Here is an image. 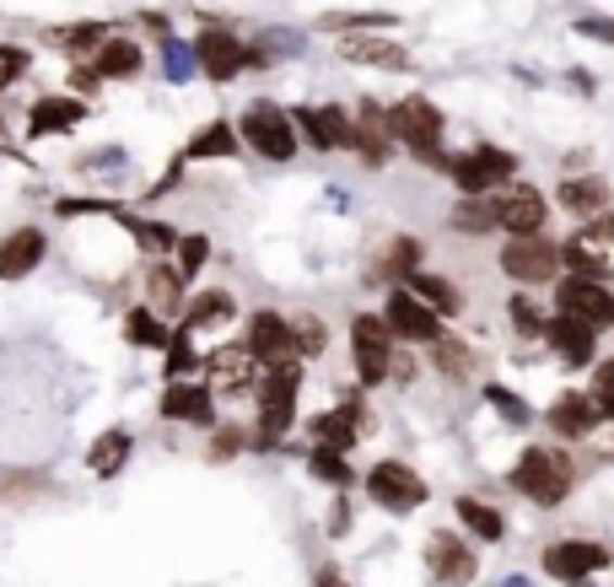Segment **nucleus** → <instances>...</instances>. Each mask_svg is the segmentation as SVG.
<instances>
[{
  "mask_svg": "<svg viewBox=\"0 0 614 587\" xmlns=\"http://www.w3.org/2000/svg\"><path fill=\"white\" fill-rule=\"evenodd\" d=\"M555 307L566 312V318H583V323H593V329H614V292L604 281H577V276H566L561 286H555Z\"/></svg>",
  "mask_w": 614,
  "mask_h": 587,
  "instance_id": "ddd939ff",
  "label": "nucleus"
},
{
  "mask_svg": "<svg viewBox=\"0 0 614 587\" xmlns=\"http://www.w3.org/2000/svg\"><path fill=\"white\" fill-rule=\"evenodd\" d=\"M167 383H178L183 372H194L200 367V356H194V345H189V334H167Z\"/></svg>",
  "mask_w": 614,
  "mask_h": 587,
  "instance_id": "de8ad7c7",
  "label": "nucleus"
},
{
  "mask_svg": "<svg viewBox=\"0 0 614 587\" xmlns=\"http://www.w3.org/2000/svg\"><path fill=\"white\" fill-rule=\"evenodd\" d=\"M103 38H108V22H71V27H54L49 33V43L65 49V54H92Z\"/></svg>",
  "mask_w": 614,
  "mask_h": 587,
  "instance_id": "e433bc0d",
  "label": "nucleus"
},
{
  "mask_svg": "<svg viewBox=\"0 0 614 587\" xmlns=\"http://www.w3.org/2000/svg\"><path fill=\"white\" fill-rule=\"evenodd\" d=\"M593 410H599V421H614V361H599V372H593Z\"/></svg>",
  "mask_w": 614,
  "mask_h": 587,
  "instance_id": "09e8293b",
  "label": "nucleus"
},
{
  "mask_svg": "<svg viewBox=\"0 0 614 587\" xmlns=\"http://www.w3.org/2000/svg\"><path fill=\"white\" fill-rule=\"evenodd\" d=\"M507 312H512V329H517L523 340H539V334H545V307H539L528 292L512 296V302H507Z\"/></svg>",
  "mask_w": 614,
  "mask_h": 587,
  "instance_id": "37998d69",
  "label": "nucleus"
},
{
  "mask_svg": "<svg viewBox=\"0 0 614 587\" xmlns=\"http://www.w3.org/2000/svg\"><path fill=\"white\" fill-rule=\"evenodd\" d=\"M421 254H426V243L421 238H394L388 248H383V259L367 270V281H378V286H405L410 276H415V265H421Z\"/></svg>",
  "mask_w": 614,
  "mask_h": 587,
  "instance_id": "393cba45",
  "label": "nucleus"
},
{
  "mask_svg": "<svg viewBox=\"0 0 614 587\" xmlns=\"http://www.w3.org/2000/svg\"><path fill=\"white\" fill-rule=\"evenodd\" d=\"M292 340H297V356H323V350H329V329H323V318H312V312H297V318H292Z\"/></svg>",
  "mask_w": 614,
  "mask_h": 587,
  "instance_id": "c03bdc74",
  "label": "nucleus"
},
{
  "mask_svg": "<svg viewBox=\"0 0 614 587\" xmlns=\"http://www.w3.org/2000/svg\"><path fill=\"white\" fill-rule=\"evenodd\" d=\"M125 340H130L136 350H162V345H167V318H156L146 302L130 307V318H125Z\"/></svg>",
  "mask_w": 614,
  "mask_h": 587,
  "instance_id": "c9c22d12",
  "label": "nucleus"
},
{
  "mask_svg": "<svg viewBox=\"0 0 614 587\" xmlns=\"http://www.w3.org/2000/svg\"><path fill=\"white\" fill-rule=\"evenodd\" d=\"M183 276L172 270V265H162L156 259L152 270H146V307H152L156 318H172V312H183Z\"/></svg>",
  "mask_w": 614,
  "mask_h": 587,
  "instance_id": "c756f323",
  "label": "nucleus"
},
{
  "mask_svg": "<svg viewBox=\"0 0 614 587\" xmlns=\"http://www.w3.org/2000/svg\"><path fill=\"white\" fill-rule=\"evenodd\" d=\"M604 566H610V550L593 545V539H561V545L545 550V572L572 587H588V577L604 572Z\"/></svg>",
  "mask_w": 614,
  "mask_h": 587,
  "instance_id": "f8f14e48",
  "label": "nucleus"
},
{
  "mask_svg": "<svg viewBox=\"0 0 614 587\" xmlns=\"http://www.w3.org/2000/svg\"><path fill=\"white\" fill-rule=\"evenodd\" d=\"M340 60L372 65V71H410V54L399 38H340Z\"/></svg>",
  "mask_w": 614,
  "mask_h": 587,
  "instance_id": "5701e85b",
  "label": "nucleus"
},
{
  "mask_svg": "<svg viewBox=\"0 0 614 587\" xmlns=\"http://www.w3.org/2000/svg\"><path fill=\"white\" fill-rule=\"evenodd\" d=\"M259 361L248 356V345H216L210 356H205V388L210 394H248L259 378Z\"/></svg>",
  "mask_w": 614,
  "mask_h": 587,
  "instance_id": "dca6fc26",
  "label": "nucleus"
},
{
  "mask_svg": "<svg viewBox=\"0 0 614 587\" xmlns=\"http://www.w3.org/2000/svg\"><path fill=\"white\" fill-rule=\"evenodd\" d=\"M545 426H550L561 442H583V437L599 432V410H593V399H588L583 388H566V394L545 410Z\"/></svg>",
  "mask_w": 614,
  "mask_h": 587,
  "instance_id": "6ab92c4d",
  "label": "nucleus"
},
{
  "mask_svg": "<svg viewBox=\"0 0 614 587\" xmlns=\"http://www.w3.org/2000/svg\"><path fill=\"white\" fill-rule=\"evenodd\" d=\"M92 54H98V60H92V71H98L103 81H125V76H136V71L146 65L141 43H136V38H114V33H108Z\"/></svg>",
  "mask_w": 614,
  "mask_h": 587,
  "instance_id": "bb28decb",
  "label": "nucleus"
},
{
  "mask_svg": "<svg viewBox=\"0 0 614 587\" xmlns=\"http://www.w3.org/2000/svg\"><path fill=\"white\" fill-rule=\"evenodd\" d=\"M254 394H259V447H276V442L292 432V421H297V394H303V372L297 367H276V372H265L259 383H254Z\"/></svg>",
  "mask_w": 614,
  "mask_h": 587,
  "instance_id": "7ed1b4c3",
  "label": "nucleus"
},
{
  "mask_svg": "<svg viewBox=\"0 0 614 587\" xmlns=\"http://www.w3.org/2000/svg\"><path fill=\"white\" fill-rule=\"evenodd\" d=\"M43 254H49V238H43L38 227H16V232H5V238H0V281H22V276H33V270L43 265Z\"/></svg>",
  "mask_w": 614,
  "mask_h": 587,
  "instance_id": "4be33fe9",
  "label": "nucleus"
},
{
  "mask_svg": "<svg viewBox=\"0 0 614 587\" xmlns=\"http://www.w3.org/2000/svg\"><path fill=\"white\" fill-rule=\"evenodd\" d=\"M555 248H561V270H566V276H577V281H604V286H610V259L599 254V243L566 238V243H555Z\"/></svg>",
  "mask_w": 614,
  "mask_h": 587,
  "instance_id": "7c9ffc66",
  "label": "nucleus"
},
{
  "mask_svg": "<svg viewBox=\"0 0 614 587\" xmlns=\"http://www.w3.org/2000/svg\"><path fill=\"white\" fill-rule=\"evenodd\" d=\"M388 378H394V383H415V356H405V350L394 345V361H388Z\"/></svg>",
  "mask_w": 614,
  "mask_h": 587,
  "instance_id": "bf43d9fd",
  "label": "nucleus"
},
{
  "mask_svg": "<svg viewBox=\"0 0 614 587\" xmlns=\"http://www.w3.org/2000/svg\"><path fill=\"white\" fill-rule=\"evenodd\" d=\"M119 205L114 200H60L54 216H114Z\"/></svg>",
  "mask_w": 614,
  "mask_h": 587,
  "instance_id": "603ef678",
  "label": "nucleus"
},
{
  "mask_svg": "<svg viewBox=\"0 0 614 587\" xmlns=\"http://www.w3.org/2000/svg\"><path fill=\"white\" fill-rule=\"evenodd\" d=\"M555 200H561V210H572L577 221H588V216L610 210V183H604L599 173H572V178L555 189Z\"/></svg>",
  "mask_w": 614,
  "mask_h": 587,
  "instance_id": "b1692460",
  "label": "nucleus"
},
{
  "mask_svg": "<svg viewBox=\"0 0 614 587\" xmlns=\"http://www.w3.org/2000/svg\"><path fill=\"white\" fill-rule=\"evenodd\" d=\"M367 496H372L378 507H388V512H410V507L426 501V480H421L410 463L383 458V463L367 469Z\"/></svg>",
  "mask_w": 614,
  "mask_h": 587,
  "instance_id": "0eeeda50",
  "label": "nucleus"
},
{
  "mask_svg": "<svg viewBox=\"0 0 614 587\" xmlns=\"http://www.w3.org/2000/svg\"><path fill=\"white\" fill-rule=\"evenodd\" d=\"M394 22H399L394 11H334V16H323L329 33H372V27H394Z\"/></svg>",
  "mask_w": 614,
  "mask_h": 587,
  "instance_id": "ea45409f",
  "label": "nucleus"
},
{
  "mask_svg": "<svg viewBox=\"0 0 614 587\" xmlns=\"http://www.w3.org/2000/svg\"><path fill=\"white\" fill-rule=\"evenodd\" d=\"M292 125L303 130L318 151H345L356 146V119L340 103H312V109H292Z\"/></svg>",
  "mask_w": 614,
  "mask_h": 587,
  "instance_id": "9b49d317",
  "label": "nucleus"
},
{
  "mask_svg": "<svg viewBox=\"0 0 614 587\" xmlns=\"http://www.w3.org/2000/svg\"><path fill=\"white\" fill-rule=\"evenodd\" d=\"M356 156L378 173V167H388V151H394V130H388V109H378L372 98L356 109Z\"/></svg>",
  "mask_w": 614,
  "mask_h": 587,
  "instance_id": "aec40b11",
  "label": "nucleus"
},
{
  "mask_svg": "<svg viewBox=\"0 0 614 587\" xmlns=\"http://www.w3.org/2000/svg\"><path fill=\"white\" fill-rule=\"evenodd\" d=\"M248 356L265 367V372H276V367H297V340H292V318H281V312H254L248 318Z\"/></svg>",
  "mask_w": 614,
  "mask_h": 587,
  "instance_id": "6e6552de",
  "label": "nucleus"
},
{
  "mask_svg": "<svg viewBox=\"0 0 614 587\" xmlns=\"http://www.w3.org/2000/svg\"><path fill=\"white\" fill-rule=\"evenodd\" d=\"M162 71H167V81H189L194 76V49L183 38H162Z\"/></svg>",
  "mask_w": 614,
  "mask_h": 587,
  "instance_id": "49530a36",
  "label": "nucleus"
},
{
  "mask_svg": "<svg viewBox=\"0 0 614 587\" xmlns=\"http://www.w3.org/2000/svg\"><path fill=\"white\" fill-rule=\"evenodd\" d=\"M216 156H238V130H232V119H210V125L189 141V162H216Z\"/></svg>",
  "mask_w": 614,
  "mask_h": 587,
  "instance_id": "72a5a7b5",
  "label": "nucleus"
},
{
  "mask_svg": "<svg viewBox=\"0 0 614 587\" xmlns=\"http://www.w3.org/2000/svg\"><path fill=\"white\" fill-rule=\"evenodd\" d=\"M426 561H432V572L443 577V583H453V587H463L469 577H474V550L463 545L459 534H432V545H426Z\"/></svg>",
  "mask_w": 614,
  "mask_h": 587,
  "instance_id": "a878e982",
  "label": "nucleus"
},
{
  "mask_svg": "<svg viewBox=\"0 0 614 587\" xmlns=\"http://www.w3.org/2000/svg\"><path fill=\"white\" fill-rule=\"evenodd\" d=\"M189 49H194V65L205 71V81H216V87H221V81H232V76L248 65V43H243L238 33H221V27L200 33Z\"/></svg>",
  "mask_w": 614,
  "mask_h": 587,
  "instance_id": "9d476101",
  "label": "nucleus"
},
{
  "mask_svg": "<svg viewBox=\"0 0 614 587\" xmlns=\"http://www.w3.org/2000/svg\"><path fill=\"white\" fill-rule=\"evenodd\" d=\"M459 523L474 534V539H485V545H496L501 534H507V518L496 512V507H485V501H474V496H459Z\"/></svg>",
  "mask_w": 614,
  "mask_h": 587,
  "instance_id": "f704fd0d",
  "label": "nucleus"
},
{
  "mask_svg": "<svg viewBox=\"0 0 614 587\" xmlns=\"http://www.w3.org/2000/svg\"><path fill=\"white\" fill-rule=\"evenodd\" d=\"M81 119H87V103H81V98L49 92V98H38V103L27 109V136H33V141H43V136H71Z\"/></svg>",
  "mask_w": 614,
  "mask_h": 587,
  "instance_id": "a211bd4d",
  "label": "nucleus"
},
{
  "mask_svg": "<svg viewBox=\"0 0 614 587\" xmlns=\"http://www.w3.org/2000/svg\"><path fill=\"white\" fill-rule=\"evenodd\" d=\"M485 405H490L496 416H507V426H528V421H534V410H528L512 388H501V383H490V388H485Z\"/></svg>",
  "mask_w": 614,
  "mask_h": 587,
  "instance_id": "a18cd8bd",
  "label": "nucleus"
},
{
  "mask_svg": "<svg viewBox=\"0 0 614 587\" xmlns=\"http://www.w3.org/2000/svg\"><path fill=\"white\" fill-rule=\"evenodd\" d=\"M388 130H394V146H405L415 162H426L432 173H448V167H453V156L443 151L448 119H443V109H437L432 98H421V92L399 98V103L388 109Z\"/></svg>",
  "mask_w": 614,
  "mask_h": 587,
  "instance_id": "f257e3e1",
  "label": "nucleus"
},
{
  "mask_svg": "<svg viewBox=\"0 0 614 587\" xmlns=\"http://www.w3.org/2000/svg\"><path fill=\"white\" fill-rule=\"evenodd\" d=\"M216 437H210V458H232V452H243L248 447V437L238 432V426H210Z\"/></svg>",
  "mask_w": 614,
  "mask_h": 587,
  "instance_id": "864d4df0",
  "label": "nucleus"
},
{
  "mask_svg": "<svg viewBox=\"0 0 614 587\" xmlns=\"http://www.w3.org/2000/svg\"><path fill=\"white\" fill-rule=\"evenodd\" d=\"M539 340H550L566 367H588V361L599 356V329L583 323V318H566V312L545 318V334H539Z\"/></svg>",
  "mask_w": 614,
  "mask_h": 587,
  "instance_id": "f3484780",
  "label": "nucleus"
},
{
  "mask_svg": "<svg viewBox=\"0 0 614 587\" xmlns=\"http://www.w3.org/2000/svg\"><path fill=\"white\" fill-rule=\"evenodd\" d=\"M162 416L210 432V426H216V394H210L205 383H167V394H162Z\"/></svg>",
  "mask_w": 614,
  "mask_h": 587,
  "instance_id": "412c9836",
  "label": "nucleus"
},
{
  "mask_svg": "<svg viewBox=\"0 0 614 587\" xmlns=\"http://www.w3.org/2000/svg\"><path fill=\"white\" fill-rule=\"evenodd\" d=\"M172 248H178V265H172V270H178L183 281H194V276L205 270V259H210V238H205V232H189V238H178Z\"/></svg>",
  "mask_w": 614,
  "mask_h": 587,
  "instance_id": "79ce46f5",
  "label": "nucleus"
},
{
  "mask_svg": "<svg viewBox=\"0 0 614 587\" xmlns=\"http://www.w3.org/2000/svg\"><path fill=\"white\" fill-rule=\"evenodd\" d=\"M130 447H136V437H130L125 426H108L103 437L87 447V469H92L98 480H114V474L130 463Z\"/></svg>",
  "mask_w": 614,
  "mask_h": 587,
  "instance_id": "cd10ccee",
  "label": "nucleus"
},
{
  "mask_svg": "<svg viewBox=\"0 0 614 587\" xmlns=\"http://www.w3.org/2000/svg\"><path fill=\"white\" fill-rule=\"evenodd\" d=\"M238 312V302L227 292H200L189 307H183V334H194V329H216V323H227Z\"/></svg>",
  "mask_w": 614,
  "mask_h": 587,
  "instance_id": "473e14b6",
  "label": "nucleus"
},
{
  "mask_svg": "<svg viewBox=\"0 0 614 587\" xmlns=\"http://www.w3.org/2000/svg\"><path fill=\"white\" fill-rule=\"evenodd\" d=\"M98 87H103V76H98L92 65H76V71H71V98H92Z\"/></svg>",
  "mask_w": 614,
  "mask_h": 587,
  "instance_id": "4d7b16f0",
  "label": "nucleus"
},
{
  "mask_svg": "<svg viewBox=\"0 0 614 587\" xmlns=\"http://www.w3.org/2000/svg\"><path fill=\"white\" fill-rule=\"evenodd\" d=\"M577 38H599V43H614V16H577Z\"/></svg>",
  "mask_w": 614,
  "mask_h": 587,
  "instance_id": "6e6d98bb",
  "label": "nucleus"
},
{
  "mask_svg": "<svg viewBox=\"0 0 614 587\" xmlns=\"http://www.w3.org/2000/svg\"><path fill=\"white\" fill-rule=\"evenodd\" d=\"M501 270H507L517 286H545V281L561 276V248H555L545 232H534V238H507Z\"/></svg>",
  "mask_w": 614,
  "mask_h": 587,
  "instance_id": "423d86ee",
  "label": "nucleus"
},
{
  "mask_svg": "<svg viewBox=\"0 0 614 587\" xmlns=\"http://www.w3.org/2000/svg\"><path fill=\"white\" fill-rule=\"evenodd\" d=\"M448 227H453V232H469V238L496 232V194H463L459 205L448 210Z\"/></svg>",
  "mask_w": 614,
  "mask_h": 587,
  "instance_id": "2f4dec72",
  "label": "nucleus"
},
{
  "mask_svg": "<svg viewBox=\"0 0 614 587\" xmlns=\"http://www.w3.org/2000/svg\"><path fill=\"white\" fill-rule=\"evenodd\" d=\"M545 216H550V205H545V194L528 189V183L496 194V227H501L507 238H534V232H545Z\"/></svg>",
  "mask_w": 614,
  "mask_h": 587,
  "instance_id": "2eb2a0df",
  "label": "nucleus"
},
{
  "mask_svg": "<svg viewBox=\"0 0 614 587\" xmlns=\"http://www.w3.org/2000/svg\"><path fill=\"white\" fill-rule=\"evenodd\" d=\"M318 587H345V577L340 572H318Z\"/></svg>",
  "mask_w": 614,
  "mask_h": 587,
  "instance_id": "052dcab7",
  "label": "nucleus"
},
{
  "mask_svg": "<svg viewBox=\"0 0 614 587\" xmlns=\"http://www.w3.org/2000/svg\"><path fill=\"white\" fill-rule=\"evenodd\" d=\"M572 485H577V463H572L561 447H528V452L517 458V469H512V490L528 496L534 507L566 501Z\"/></svg>",
  "mask_w": 614,
  "mask_h": 587,
  "instance_id": "f03ea898",
  "label": "nucleus"
},
{
  "mask_svg": "<svg viewBox=\"0 0 614 587\" xmlns=\"http://www.w3.org/2000/svg\"><path fill=\"white\" fill-rule=\"evenodd\" d=\"M114 221H125L130 227V238L141 243V254H167L178 238H172V227H162V221H141V216H130V210H114Z\"/></svg>",
  "mask_w": 614,
  "mask_h": 587,
  "instance_id": "4c0bfd02",
  "label": "nucleus"
},
{
  "mask_svg": "<svg viewBox=\"0 0 614 587\" xmlns=\"http://www.w3.org/2000/svg\"><path fill=\"white\" fill-rule=\"evenodd\" d=\"M125 167V151H92L81 156V173H119Z\"/></svg>",
  "mask_w": 614,
  "mask_h": 587,
  "instance_id": "13d9d810",
  "label": "nucleus"
},
{
  "mask_svg": "<svg viewBox=\"0 0 614 587\" xmlns=\"http://www.w3.org/2000/svg\"><path fill=\"white\" fill-rule=\"evenodd\" d=\"M577 238H583V243H614V205L610 210H599V216H588Z\"/></svg>",
  "mask_w": 614,
  "mask_h": 587,
  "instance_id": "5fc2aeb1",
  "label": "nucleus"
},
{
  "mask_svg": "<svg viewBox=\"0 0 614 587\" xmlns=\"http://www.w3.org/2000/svg\"><path fill=\"white\" fill-rule=\"evenodd\" d=\"M405 292L421 296L437 318H459V312H463V292L448 281V276H426V270H415V276L405 281Z\"/></svg>",
  "mask_w": 614,
  "mask_h": 587,
  "instance_id": "c85d7f7f",
  "label": "nucleus"
},
{
  "mask_svg": "<svg viewBox=\"0 0 614 587\" xmlns=\"http://www.w3.org/2000/svg\"><path fill=\"white\" fill-rule=\"evenodd\" d=\"M22 76H27V49L0 43V92H5V87H16Z\"/></svg>",
  "mask_w": 614,
  "mask_h": 587,
  "instance_id": "8fccbe9b",
  "label": "nucleus"
},
{
  "mask_svg": "<svg viewBox=\"0 0 614 587\" xmlns=\"http://www.w3.org/2000/svg\"><path fill=\"white\" fill-rule=\"evenodd\" d=\"M383 323H388V334H394V340H415V345H432V340L443 334V318H437L421 296L405 292V286H388Z\"/></svg>",
  "mask_w": 614,
  "mask_h": 587,
  "instance_id": "1a4fd4ad",
  "label": "nucleus"
},
{
  "mask_svg": "<svg viewBox=\"0 0 614 587\" xmlns=\"http://www.w3.org/2000/svg\"><path fill=\"white\" fill-rule=\"evenodd\" d=\"M232 130H238V141H248L265 162H292V156H297V125H292V114L276 109V103H254Z\"/></svg>",
  "mask_w": 614,
  "mask_h": 587,
  "instance_id": "20e7f679",
  "label": "nucleus"
},
{
  "mask_svg": "<svg viewBox=\"0 0 614 587\" xmlns=\"http://www.w3.org/2000/svg\"><path fill=\"white\" fill-rule=\"evenodd\" d=\"M307 432H312V447H329V452H350L361 432H372V416L356 405V399H345L340 410H318L312 421H307Z\"/></svg>",
  "mask_w": 614,
  "mask_h": 587,
  "instance_id": "4468645a",
  "label": "nucleus"
},
{
  "mask_svg": "<svg viewBox=\"0 0 614 587\" xmlns=\"http://www.w3.org/2000/svg\"><path fill=\"white\" fill-rule=\"evenodd\" d=\"M350 361H356V378L367 388L388 383V361H394V334L378 312H356L350 318Z\"/></svg>",
  "mask_w": 614,
  "mask_h": 587,
  "instance_id": "39448f33",
  "label": "nucleus"
},
{
  "mask_svg": "<svg viewBox=\"0 0 614 587\" xmlns=\"http://www.w3.org/2000/svg\"><path fill=\"white\" fill-rule=\"evenodd\" d=\"M474 156L490 167V178H496V183H507V178L517 173V156H512L507 146H474Z\"/></svg>",
  "mask_w": 614,
  "mask_h": 587,
  "instance_id": "3c124183",
  "label": "nucleus"
},
{
  "mask_svg": "<svg viewBox=\"0 0 614 587\" xmlns=\"http://www.w3.org/2000/svg\"><path fill=\"white\" fill-rule=\"evenodd\" d=\"M432 356H437V372H443V378H453V383L474 372V350H469L463 340H448V334H437V340H432Z\"/></svg>",
  "mask_w": 614,
  "mask_h": 587,
  "instance_id": "58836bf2",
  "label": "nucleus"
},
{
  "mask_svg": "<svg viewBox=\"0 0 614 587\" xmlns=\"http://www.w3.org/2000/svg\"><path fill=\"white\" fill-rule=\"evenodd\" d=\"M307 469H312V480H323V485H356V474H350V463H345V452H329V447H312V458H307Z\"/></svg>",
  "mask_w": 614,
  "mask_h": 587,
  "instance_id": "a19ab883",
  "label": "nucleus"
}]
</instances>
